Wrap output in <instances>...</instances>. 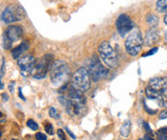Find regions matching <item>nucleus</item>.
I'll return each mask as SVG.
<instances>
[{
  "label": "nucleus",
  "instance_id": "nucleus-1",
  "mask_svg": "<svg viewBox=\"0 0 167 140\" xmlns=\"http://www.w3.org/2000/svg\"><path fill=\"white\" fill-rule=\"evenodd\" d=\"M50 79L55 86H62L66 83L70 74L68 64L64 61L57 60L53 62L50 67Z\"/></svg>",
  "mask_w": 167,
  "mask_h": 140
},
{
  "label": "nucleus",
  "instance_id": "nucleus-2",
  "mask_svg": "<svg viewBox=\"0 0 167 140\" xmlns=\"http://www.w3.org/2000/svg\"><path fill=\"white\" fill-rule=\"evenodd\" d=\"M58 100L70 116H83L87 111L86 100H73L65 95L59 96Z\"/></svg>",
  "mask_w": 167,
  "mask_h": 140
},
{
  "label": "nucleus",
  "instance_id": "nucleus-3",
  "mask_svg": "<svg viewBox=\"0 0 167 140\" xmlns=\"http://www.w3.org/2000/svg\"><path fill=\"white\" fill-rule=\"evenodd\" d=\"M87 71L93 82H99L105 79L109 74V70L100 62L97 55H93L87 62Z\"/></svg>",
  "mask_w": 167,
  "mask_h": 140
},
{
  "label": "nucleus",
  "instance_id": "nucleus-4",
  "mask_svg": "<svg viewBox=\"0 0 167 140\" xmlns=\"http://www.w3.org/2000/svg\"><path fill=\"white\" fill-rule=\"evenodd\" d=\"M98 53L107 66L111 68H116L118 66L117 55L108 42H103L100 43L98 46Z\"/></svg>",
  "mask_w": 167,
  "mask_h": 140
},
{
  "label": "nucleus",
  "instance_id": "nucleus-5",
  "mask_svg": "<svg viewBox=\"0 0 167 140\" xmlns=\"http://www.w3.org/2000/svg\"><path fill=\"white\" fill-rule=\"evenodd\" d=\"M54 57L51 54H46L38 61H36L35 66L33 68L31 75L33 78L37 80L44 79L46 77V74L50 70L51 64H53Z\"/></svg>",
  "mask_w": 167,
  "mask_h": 140
},
{
  "label": "nucleus",
  "instance_id": "nucleus-6",
  "mask_svg": "<svg viewBox=\"0 0 167 140\" xmlns=\"http://www.w3.org/2000/svg\"><path fill=\"white\" fill-rule=\"evenodd\" d=\"M143 38L138 30H133L130 33L125 42V48L127 53L132 57H135L140 53L143 46Z\"/></svg>",
  "mask_w": 167,
  "mask_h": 140
},
{
  "label": "nucleus",
  "instance_id": "nucleus-7",
  "mask_svg": "<svg viewBox=\"0 0 167 140\" xmlns=\"http://www.w3.org/2000/svg\"><path fill=\"white\" fill-rule=\"evenodd\" d=\"M72 86L76 89L80 90L82 92H86L90 87V76L87 68L80 67L78 68L72 75V81H71Z\"/></svg>",
  "mask_w": 167,
  "mask_h": 140
},
{
  "label": "nucleus",
  "instance_id": "nucleus-8",
  "mask_svg": "<svg viewBox=\"0 0 167 140\" xmlns=\"http://www.w3.org/2000/svg\"><path fill=\"white\" fill-rule=\"evenodd\" d=\"M22 28L17 25L9 26L3 35V46L5 49H10L13 42L19 40L22 37Z\"/></svg>",
  "mask_w": 167,
  "mask_h": 140
},
{
  "label": "nucleus",
  "instance_id": "nucleus-9",
  "mask_svg": "<svg viewBox=\"0 0 167 140\" xmlns=\"http://www.w3.org/2000/svg\"><path fill=\"white\" fill-rule=\"evenodd\" d=\"M24 17L22 10L20 8L15 6V5H10L5 8L1 15V20L6 24H11L16 21H19Z\"/></svg>",
  "mask_w": 167,
  "mask_h": 140
},
{
  "label": "nucleus",
  "instance_id": "nucleus-10",
  "mask_svg": "<svg viewBox=\"0 0 167 140\" xmlns=\"http://www.w3.org/2000/svg\"><path fill=\"white\" fill-rule=\"evenodd\" d=\"M35 64H36V59L32 55H25V56L19 58L17 62L18 66L20 68L21 74L24 77L31 75V72L35 66Z\"/></svg>",
  "mask_w": 167,
  "mask_h": 140
},
{
  "label": "nucleus",
  "instance_id": "nucleus-11",
  "mask_svg": "<svg viewBox=\"0 0 167 140\" xmlns=\"http://www.w3.org/2000/svg\"><path fill=\"white\" fill-rule=\"evenodd\" d=\"M116 29L121 37H124L126 34H128L129 32L133 28V21L131 17L128 15L122 13L118 16V18L116 19Z\"/></svg>",
  "mask_w": 167,
  "mask_h": 140
},
{
  "label": "nucleus",
  "instance_id": "nucleus-12",
  "mask_svg": "<svg viewBox=\"0 0 167 140\" xmlns=\"http://www.w3.org/2000/svg\"><path fill=\"white\" fill-rule=\"evenodd\" d=\"M162 97H167V78H153L149 81L148 86Z\"/></svg>",
  "mask_w": 167,
  "mask_h": 140
},
{
  "label": "nucleus",
  "instance_id": "nucleus-13",
  "mask_svg": "<svg viewBox=\"0 0 167 140\" xmlns=\"http://www.w3.org/2000/svg\"><path fill=\"white\" fill-rule=\"evenodd\" d=\"M29 47H30V44L28 42H26V40L22 42L19 45L15 47L12 50V52H11V55H12L13 59H15V60L19 59V58L22 56V54H24L27 50H28Z\"/></svg>",
  "mask_w": 167,
  "mask_h": 140
},
{
  "label": "nucleus",
  "instance_id": "nucleus-14",
  "mask_svg": "<svg viewBox=\"0 0 167 140\" xmlns=\"http://www.w3.org/2000/svg\"><path fill=\"white\" fill-rule=\"evenodd\" d=\"M158 40H160L158 31L156 30L155 28H152V29H150L146 34V37H145V44L148 46L153 45L154 43L158 42Z\"/></svg>",
  "mask_w": 167,
  "mask_h": 140
},
{
  "label": "nucleus",
  "instance_id": "nucleus-15",
  "mask_svg": "<svg viewBox=\"0 0 167 140\" xmlns=\"http://www.w3.org/2000/svg\"><path fill=\"white\" fill-rule=\"evenodd\" d=\"M130 130H131V121L130 120H126L124 124L122 125L121 129H120V134L123 137H128L130 134Z\"/></svg>",
  "mask_w": 167,
  "mask_h": 140
},
{
  "label": "nucleus",
  "instance_id": "nucleus-16",
  "mask_svg": "<svg viewBox=\"0 0 167 140\" xmlns=\"http://www.w3.org/2000/svg\"><path fill=\"white\" fill-rule=\"evenodd\" d=\"M146 22L149 24L152 28H155L158 23V18L157 15H154V13H148L146 16Z\"/></svg>",
  "mask_w": 167,
  "mask_h": 140
},
{
  "label": "nucleus",
  "instance_id": "nucleus-17",
  "mask_svg": "<svg viewBox=\"0 0 167 140\" xmlns=\"http://www.w3.org/2000/svg\"><path fill=\"white\" fill-rule=\"evenodd\" d=\"M157 9L160 13H167V0H158Z\"/></svg>",
  "mask_w": 167,
  "mask_h": 140
},
{
  "label": "nucleus",
  "instance_id": "nucleus-18",
  "mask_svg": "<svg viewBox=\"0 0 167 140\" xmlns=\"http://www.w3.org/2000/svg\"><path fill=\"white\" fill-rule=\"evenodd\" d=\"M49 116L54 118V119H60V118H61V115H60L59 111H57V109L54 108V107H51V108L49 109Z\"/></svg>",
  "mask_w": 167,
  "mask_h": 140
},
{
  "label": "nucleus",
  "instance_id": "nucleus-19",
  "mask_svg": "<svg viewBox=\"0 0 167 140\" xmlns=\"http://www.w3.org/2000/svg\"><path fill=\"white\" fill-rule=\"evenodd\" d=\"M44 130L49 135H53L54 134V127L51 123H49V122L44 123Z\"/></svg>",
  "mask_w": 167,
  "mask_h": 140
},
{
  "label": "nucleus",
  "instance_id": "nucleus-20",
  "mask_svg": "<svg viewBox=\"0 0 167 140\" xmlns=\"http://www.w3.org/2000/svg\"><path fill=\"white\" fill-rule=\"evenodd\" d=\"M27 126L33 131H38V129H39V125H38L33 119H30L27 121Z\"/></svg>",
  "mask_w": 167,
  "mask_h": 140
},
{
  "label": "nucleus",
  "instance_id": "nucleus-21",
  "mask_svg": "<svg viewBox=\"0 0 167 140\" xmlns=\"http://www.w3.org/2000/svg\"><path fill=\"white\" fill-rule=\"evenodd\" d=\"M143 127L145 129V131L147 133V135H154V133H153V131L151 130V128H150L149 123L144 122L143 123Z\"/></svg>",
  "mask_w": 167,
  "mask_h": 140
},
{
  "label": "nucleus",
  "instance_id": "nucleus-22",
  "mask_svg": "<svg viewBox=\"0 0 167 140\" xmlns=\"http://www.w3.org/2000/svg\"><path fill=\"white\" fill-rule=\"evenodd\" d=\"M158 52V48L157 47H154L152 48L151 50H149L148 52H146V53H144L143 55H142V57H149V56H152V55L156 54Z\"/></svg>",
  "mask_w": 167,
  "mask_h": 140
},
{
  "label": "nucleus",
  "instance_id": "nucleus-23",
  "mask_svg": "<svg viewBox=\"0 0 167 140\" xmlns=\"http://www.w3.org/2000/svg\"><path fill=\"white\" fill-rule=\"evenodd\" d=\"M57 134H58L59 138L61 140H66V136H65L64 134V131L62 130V129H59L58 131H57Z\"/></svg>",
  "mask_w": 167,
  "mask_h": 140
},
{
  "label": "nucleus",
  "instance_id": "nucleus-24",
  "mask_svg": "<svg viewBox=\"0 0 167 140\" xmlns=\"http://www.w3.org/2000/svg\"><path fill=\"white\" fill-rule=\"evenodd\" d=\"M36 139L37 140H47V136L42 133H36Z\"/></svg>",
  "mask_w": 167,
  "mask_h": 140
},
{
  "label": "nucleus",
  "instance_id": "nucleus-25",
  "mask_svg": "<svg viewBox=\"0 0 167 140\" xmlns=\"http://www.w3.org/2000/svg\"><path fill=\"white\" fill-rule=\"evenodd\" d=\"M15 81H11L9 83V86H8V88H9L10 92L13 93V90H15Z\"/></svg>",
  "mask_w": 167,
  "mask_h": 140
},
{
  "label": "nucleus",
  "instance_id": "nucleus-26",
  "mask_svg": "<svg viewBox=\"0 0 167 140\" xmlns=\"http://www.w3.org/2000/svg\"><path fill=\"white\" fill-rule=\"evenodd\" d=\"M158 118H160V119H166L167 118V109L161 111L160 113V116H158Z\"/></svg>",
  "mask_w": 167,
  "mask_h": 140
},
{
  "label": "nucleus",
  "instance_id": "nucleus-27",
  "mask_svg": "<svg viewBox=\"0 0 167 140\" xmlns=\"http://www.w3.org/2000/svg\"><path fill=\"white\" fill-rule=\"evenodd\" d=\"M0 72H1V76H3L5 74V60L2 59V64L1 68H0Z\"/></svg>",
  "mask_w": 167,
  "mask_h": 140
},
{
  "label": "nucleus",
  "instance_id": "nucleus-28",
  "mask_svg": "<svg viewBox=\"0 0 167 140\" xmlns=\"http://www.w3.org/2000/svg\"><path fill=\"white\" fill-rule=\"evenodd\" d=\"M18 96H19V98L21 99V100L26 101V98L24 97V95L22 93V90H21V87H18Z\"/></svg>",
  "mask_w": 167,
  "mask_h": 140
},
{
  "label": "nucleus",
  "instance_id": "nucleus-29",
  "mask_svg": "<svg viewBox=\"0 0 167 140\" xmlns=\"http://www.w3.org/2000/svg\"><path fill=\"white\" fill-rule=\"evenodd\" d=\"M158 133H161V134H167V127L160 128V130H158Z\"/></svg>",
  "mask_w": 167,
  "mask_h": 140
},
{
  "label": "nucleus",
  "instance_id": "nucleus-30",
  "mask_svg": "<svg viewBox=\"0 0 167 140\" xmlns=\"http://www.w3.org/2000/svg\"><path fill=\"white\" fill-rule=\"evenodd\" d=\"M65 130H66V131H67V133L69 134V136L71 137L72 139H76V135H74V134L72 133V131H71L68 128H65Z\"/></svg>",
  "mask_w": 167,
  "mask_h": 140
},
{
  "label": "nucleus",
  "instance_id": "nucleus-31",
  "mask_svg": "<svg viewBox=\"0 0 167 140\" xmlns=\"http://www.w3.org/2000/svg\"><path fill=\"white\" fill-rule=\"evenodd\" d=\"M2 100L4 102H8L9 101V96H8L7 93H2Z\"/></svg>",
  "mask_w": 167,
  "mask_h": 140
},
{
  "label": "nucleus",
  "instance_id": "nucleus-32",
  "mask_svg": "<svg viewBox=\"0 0 167 140\" xmlns=\"http://www.w3.org/2000/svg\"><path fill=\"white\" fill-rule=\"evenodd\" d=\"M158 139L160 140H167V134L158 133Z\"/></svg>",
  "mask_w": 167,
  "mask_h": 140
},
{
  "label": "nucleus",
  "instance_id": "nucleus-33",
  "mask_svg": "<svg viewBox=\"0 0 167 140\" xmlns=\"http://www.w3.org/2000/svg\"><path fill=\"white\" fill-rule=\"evenodd\" d=\"M0 89L3 90L4 89V84L2 82V76H0Z\"/></svg>",
  "mask_w": 167,
  "mask_h": 140
},
{
  "label": "nucleus",
  "instance_id": "nucleus-34",
  "mask_svg": "<svg viewBox=\"0 0 167 140\" xmlns=\"http://www.w3.org/2000/svg\"><path fill=\"white\" fill-rule=\"evenodd\" d=\"M144 139H145V140H154L153 138H151V137H150L149 135H147V134H146V135H145Z\"/></svg>",
  "mask_w": 167,
  "mask_h": 140
},
{
  "label": "nucleus",
  "instance_id": "nucleus-35",
  "mask_svg": "<svg viewBox=\"0 0 167 140\" xmlns=\"http://www.w3.org/2000/svg\"><path fill=\"white\" fill-rule=\"evenodd\" d=\"M164 42H165V43H167V31L164 34Z\"/></svg>",
  "mask_w": 167,
  "mask_h": 140
},
{
  "label": "nucleus",
  "instance_id": "nucleus-36",
  "mask_svg": "<svg viewBox=\"0 0 167 140\" xmlns=\"http://www.w3.org/2000/svg\"><path fill=\"white\" fill-rule=\"evenodd\" d=\"M163 20H164V23H165V24H167V13H166V15L164 16Z\"/></svg>",
  "mask_w": 167,
  "mask_h": 140
},
{
  "label": "nucleus",
  "instance_id": "nucleus-37",
  "mask_svg": "<svg viewBox=\"0 0 167 140\" xmlns=\"http://www.w3.org/2000/svg\"><path fill=\"white\" fill-rule=\"evenodd\" d=\"M163 106L165 107V108H167V100L164 101V103H163Z\"/></svg>",
  "mask_w": 167,
  "mask_h": 140
},
{
  "label": "nucleus",
  "instance_id": "nucleus-38",
  "mask_svg": "<svg viewBox=\"0 0 167 140\" xmlns=\"http://www.w3.org/2000/svg\"><path fill=\"white\" fill-rule=\"evenodd\" d=\"M2 116H3V113H2V112H1V111H0V118H1Z\"/></svg>",
  "mask_w": 167,
  "mask_h": 140
},
{
  "label": "nucleus",
  "instance_id": "nucleus-39",
  "mask_svg": "<svg viewBox=\"0 0 167 140\" xmlns=\"http://www.w3.org/2000/svg\"><path fill=\"white\" fill-rule=\"evenodd\" d=\"M2 136V131H1V130H0V137Z\"/></svg>",
  "mask_w": 167,
  "mask_h": 140
},
{
  "label": "nucleus",
  "instance_id": "nucleus-40",
  "mask_svg": "<svg viewBox=\"0 0 167 140\" xmlns=\"http://www.w3.org/2000/svg\"><path fill=\"white\" fill-rule=\"evenodd\" d=\"M138 140H144V139H143V138H139Z\"/></svg>",
  "mask_w": 167,
  "mask_h": 140
}]
</instances>
